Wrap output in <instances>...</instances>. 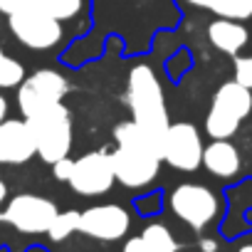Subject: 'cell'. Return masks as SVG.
<instances>
[{
    "mask_svg": "<svg viewBox=\"0 0 252 252\" xmlns=\"http://www.w3.org/2000/svg\"><path fill=\"white\" fill-rule=\"evenodd\" d=\"M72 168H74V161L64 156V158H60V161H55V163H52V176H55L57 181H64V183H69Z\"/></svg>",
    "mask_w": 252,
    "mask_h": 252,
    "instance_id": "cell-22",
    "label": "cell"
},
{
    "mask_svg": "<svg viewBox=\"0 0 252 252\" xmlns=\"http://www.w3.org/2000/svg\"><path fill=\"white\" fill-rule=\"evenodd\" d=\"M190 5L210 10L218 18H227V20H247L252 18V8L250 0H188Z\"/></svg>",
    "mask_w": 252,
    "mask_h": 252,
    "instance_id": "cell-15",
    "label": "cell"
},
{
    "mask_svg": "<svg viewBox=\"0 0 252 252\" xmlns=\"http://www.w3.org/2000/svg\"><path fill=\"white\" fill-rule=\"evenodd\" d=\"M25 121L30 126L37 156L42 161L55 163V161L69 156V149H72V116H69V109L62 101L28 116Z\"/></svg>",
    "mask_w": 252,
    "mask_h": 252,
    "instance_id": "cell-3",
    "label": "cell"
},
{
    "mask_svg": "<svg viewBox=\"0 0 252 252\" xmlns=\"http://www.w3.org/2000/svg\"><path fill=\"white\" fill-rule=\"evenodd\" d=\"M235 82H240L242 87L252 89V55L235 57Z\"/></svg>",
    "mask_w": 252,
    "mask_h": 252,
    "instance_id": "cell-21",
    "label": "cell"
},
{
    "mask_svg": "<svg viewBox=\"0 0 252 252\" xmlns=\"http://www.w3.org/2000/svg\"><path fill=\"white\" fill-rule=\"evenodd\" d=\"M114 178L126 188H144L158 176L161 154L141 146H116L111 151Z\"/></svg>",
    "mask_w": 252,
    "mask_h": 252,
    "instance_id": "cell-7",
    "label": "cell"
},
{
    "mask_svg": "<svg viewBox=\"0 0 252 252\" xmlns=\"http://www.w3.org/2000/svg\"><path fill=\"white\" fill-rule=\"evenodd\" d=\"M20 8H35V10H45L50 8V0H0V13L10 15L13 10H20Z\"/></svg>",
    "mask_w": 252,
    "mask_h": 252,
    "instance_id": "cell-20",
    "label": "cell"
},
{
    "mask_svg": "<svg viewBox=\"0 0 252 252\" xmlns=\"http://www.w3.org/2000/svg\"><path fill=\"white\" fill-rule=\"evenodd\" d=\"M203 166L218 178H235L242 168V158L230 139H213L203 149Z\"/></svg>",
    "mask_w": 252,
    "mask_h": 252,
    "instance_id": "cell-13",
    "label": "cell"
},
{
    "mask_svg": "<svg viewBox=\"0 0 252 252\" xmlns=\"http://www.w3.org/2000/svg\"><path fill=\"white\" fill-rule=\"evenodd\" d=\"M114 166H111V154L109 151H89L74 161L69 186L74 193L94 198L104 195L114 186Z\"/></svg>",
    "mask_w": 252,
    "mask_h": 252,
    "instance_id": "cell-10",
    "label": "cell"
},
{
    "mask_svg": "<svg viewBox=\"0 0 252 252\" xmlns=\"http://www.w3.org/2000/svg\"><path fill=\"white\" fill-rule=\"evenodd\" d=\"M57 205L42 195H32V193H23L15 195L8 208L0 213V220H5L8 225H13L20 232L28 235H37V232H47L55 215H57Z\"/></svg>",
    "mask_w": 252,
    "mask_h": 252,
    "instance_id": "cell-9",
    "label": "cell"
},
{
    "mask_svg": "<svg viewBox=\"0 0 252 252\" xmlns=\"http://www.w3.org/2000/svg\"><path fill=\"white\" fill-rule=\"evenodd\" d=\"M141 237L146 240V245L151 247V252H176L178 250V242L176 237L171 235V230L161 222H154V225H146V230L141 232Z\"/></svg>",
    "mask_w": 252,
    "mask_h": 252,
    "instance_id": "cell-16",
    "label": "cell"
},
{
    "mask_svg": "<svg viewBox=\"0 0 252 252\" xmlns=\"http://www.w3.org/2000/svg\"><path fill=\"white\" fill-rule=\"evenodd\" d=\"M79 215H82V213H77V210L57 213V215H55V220H52V225H50V230H47V235H50L55 242L67 240L72 232H77V230H79Z\"/></svg>",
    "mask_w": 252,
    "mask_h": 252,
    "instance_id": "cell-17",
    "label": "cell"
},
{
    "mask_svg": "<svg viewBox=\"0 0 252 252\" xmlns=\"http://www.w3.org/2000/svg\"><path fill=\"white\" fill-rule=\"evenodd\" d=\"M124 252H151V247L146 245L144 237H131V240H126Z\"/></svg>",
    "mask_w": 252,
    "mask_h": 252,
    "instance_id": "cell-23",
    "label": "cell"
},
{
    "mask_svg": "<svg viewBox=\"0 0 252 252\" xmlns=\"http://www.w3.org/2000/svg\"><path fill=\"white\" fill-rule=\"evenodd\" d=\"M129 225H131L129 213H126L121 205H114V203L87 208L79 215V232H84L89 237H96V240H104V242L124 237L126 232H129Z\"/></svg>",
    "mask_w": 252,
    "mask_h": 252,
    "instance_id": "cell-11",
    "label": "cell"
},
{
    "mask_svg": "<svg viewBox=\"0 0 252 252\" xmlns=\"http://www.w3.org/2000/svg\"><path fill=\"white\" fill-rule=\"evenodd\" d=\"M25 79V69L18 60L8 57L3 50H0V89H13L20 87V82Z\"/></svg>",
    "mask_w": 252,
    "mask_h": 252,
    "instance_id": "cell-18",
    "label": "cell"
},
{
    "mask_svg": "<svg viewBox=\"0 0 252 252\" xmlns=\"http://www.w3.org/2000/svg\"><path fill=\"white\" fill-rule=\"evenodd\" d=\"M203 141L198 129L190 121L168 124V129L161 139V161H166L176 171H195L203 166Z\"/></svg>",
    "mask_w": 252,
    "mask_h": 252,
    "instance_id": "cell-5",
    "label": "cell"
},
{
    "mask_svg": "<svg viewBox=\"0 0 252 252\" xmlns=\"http://www.w3.org/2000/svg\"><path fill=\"white\" fill-rule=\"evenodd\" d=\"M82 8H84V0H50L47 13L52 18H57L60 23H64V20H72L74 15H79Z\"/></svg>",
    "mask_w": 252,
    "mask_h": 252,
    "instance_id": "cell-19",
    "label": "cell"
},
{
    "mask_svg": "<svg viewBox=\"0 0 252 252\" xmlns=\"http://www.w3.org/2000/svg\"><path fill=\"white\" fill-rule=\"evenodd\" d=\"M250 8H252V0H250Z\"/></svg>",
    "mask_w": 252,
    "mask_h": 252,
    "instance_id": "cell-28",
    "label": "cell"
},
{
    "mask_svg": "<svg viewBox=\"0 0 252 252\" xmlns=\"http://www.w3.org/2000/svg\"><path fill=\"white\" fill-rule=\"evenodd\" d=\"M126 104L131 109L134 121L161 141L171 121H168V106H166L163 87H161L156 72L149 64H136L129 72Z\"/></svg>",
    "mask_w": 252,
    "mask_h": 252,
    "instance_id": "cell-1",
    "label": "cell"
},
{
    "mask_svg": "<svg viewBox=\"0 0 252 252\" xmlns=\"http://www.w3.org/2000/svg\"><path fill=\"white\" fill-rule=\"evenodd\" d=\"M8 25L20 45H25L30 50H40V52L57 47L60 40L64 37L62 23L57 18H52L50 13L35 10V8L13 10L8 15Z\"/></svg>",
    "mask_w": 252,
    "mask_h": 252,
    "instance_id": "cell-4",
    "label": "cell"
},
{
    "mask_svg": "<svg viewBox=\"0 0 252 252\" xmlns=\"http://www.w3.org/2000/svg\"><path fill=\"white\" fill-rule=\"evenodd\" d=\"M200 245H203V250H205V252H215V242H213V240H203Z\"/></svg>",
    "mask_w": 252,
    "mask_h": 252,
    "instance_id": "cell-25",
    "label": "cell"
},
{
    "mask_svg": "<svg viewBox=\"0 0 252 252\" xmlns=\"http://www.w3.org/2000/svg\"><path fill=\"white\" fill-rule=\"evenodd\" d=\"M5 195H8V188H5V183H3V181H0V203L5 200Z\"/></svg>",
    "mask_w": 252,
    "mask_h": 252,
    "instance_id": "cell-26",
    "label": "cell"
},
{
    "mask_svg": "<svg viewBox=\"0 0 252 252\" xmlns=\"http://www.w3.org/2000/svg\"><path fill=\"white\" fill-rule=\"evenodd\" d=\"M69 92L67 79L55 72V69H37L35 74L25 77L20 82L18 89V106L23 111V116H32L42 109H50L55 104H60L64 99V94Z\"/></svg>",
    "mask_w": 252,
    "mask_h": 252,
    "instance_id": "cell-6",
    "label": "cell"
},
{
    "mask_svg": "<svg viewBox=\"0 0 252 252\" xmlns=\"http://www.w3.org/2000/svg\"><path fill=\"white\" fill-rule=\"evenodd\" d=\"M252 111V89L240 82H225L213 94L208 116H205V134L210 139H230L237 134L240 124Z\"/></svg>",
    "mask_w": 252,
    "mask_h": 252,
    "instance_id": "cell-2",
    "label": "cell"
},
{
    "mask_svg": "<svg viewBox=\"0 0 252 252\" xmlns=\"http://www.w3.org/2000/svg\"><path fill=\"white\" fill-rule=\"evenodd\" d=\"M35 154H37L35 139L30 134V126L25 119L0 121V163H5V166L28 163Z\"/></svg>",
    "mask_w": 252,
    "mask_h": 252,
    "instance_id": "cell-12",
    "label": "cell"
},
{
    "mask_svg": "<svg viewBox=\"0 0 252 252\" xmlns=\"http://www.w3.org/2000/svg\"><path fill=\"white\" fill-rule=\"evenodd\" d=\"M5 119H8V99L0 96V121H5Z\"/></svg>",
    "mask_w": 252,
    "mask_h": 252,
    "instance_id": "cell-24",
    "label": "cell"
},
{
    "mask_svg": "<svg viewBox=\"0 0 252 252\" xmlns=\"http://www.w3.org/2000/svg\"><path fill=\"white\" fill-rule=\"evenodd\" d=\"M208 40L215 50L225 52V55H237L247 40L250 32L242 25V20H227V18H218L208 25Z\"/></svg>",
    "mask_w": 252,
    "mask_h": 252,
    "instance_id": "cell-14",
    "label": "cell"
},
{
    "mask_svg": "<svg viewBox=\"0 0 252 252\" xmlns=\"http://www.w3.org/2000/svg\"><path fill=\"white\" fill-rule=\"evenodd\" d=\"M237 252H252V245H242V247H240Z\"/></svg>",
    "mask_w": 252,
    "mask_h": 252,
    "instance_id": "cell-27",
    "label": "cell"
},
{
    "mask_svg": "<svg viewBox=\"0 0 252 252\" xmlns=\"http://www.w3.org/2000/svg\"><path fill=\"white\" fill-rule=\"evenodd\" d=\"M171 210L193 230H203L218 215V195L200 183H181L171 193Z\"/></svg>",
    "mask_w": 252,
    "mask_h": 252,
    "instance_id": "cell-8",
    "label": "cell"
}]
</instances>
